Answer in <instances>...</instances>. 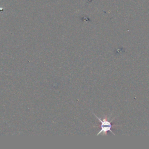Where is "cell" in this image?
Returning a JSON list of instances; mask_svg holds the SVG:
<instances>
[{
	"label": "cell",
	"mask_w": 149,
	"mask_h": 149,
	"mask_svg": "<svg viewBox=\"0 0 149 149\" xmlns=\"http://www.w3.org/2000/svg\"><path fill=\"white\" fill-rule=\"evenodd\" d=\"M94 115H95V116L99 120V121L101 122V130H100V132L97 134V136H98L101 133H102L104 135H107L108 132H111L113 135H115V134L113 133V132L111 130V129L113 126H114L115 125H112V120H113L115 118L114 117L112 120H109V119H110V117L109 118H103L102 119H101V118H100L99 117H98L97 116H96L94 113Z\"/></svg>",
	"instance_id": "6da1fadb"
}]
</instances>
